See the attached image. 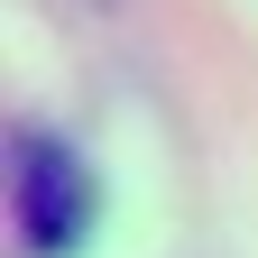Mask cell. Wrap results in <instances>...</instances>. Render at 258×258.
Instances as JSON below:
<instances>
[{
    "instance_id": "obj_1",
    "label": "cell",
    "mask_w": 258,
    "mask_h": 258,
    "mask_svg": "<svg viewBox=\"0 0 258 258\" xmlns=\"http://www.w3.org/2000/svg\"><path fill=\"white\" fill-rule=\"evenodd\" d=\"M10 221H19L28 258L83 249V231H92V166L64 139H37V129H28L19 157H10Z\"/></svg>"
}]
</instances>
